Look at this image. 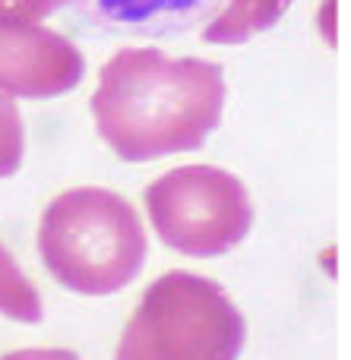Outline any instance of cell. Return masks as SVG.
Returning a JSON list of instances; mask_svg holds the SVG:
<instances>
[{
	"instance_id": "11",
	"label": "cell",
	"mask_w": 351,
	"mask_h": 360,
	"mask_svg": "<svg viewBox=\"0 0 351 360\" xmlns=\"http://www.w3.org/2000/svg\"><path fill=\"white\" fill-rule=\"evenodd\" d=\"M0 360H79V357L63 348H25V351H13V354Z\"/></svg>"
},
{
	"instance_id": "2",
	"label": "cell",
	"mask_w": 351,
	"mask_h": 360,
	"mask_svg": "<svg viewBox=\"0 0 351 360\" xmlns=\"http://www.w3.org/2000/svg\"><path fill=\"white\" fill-rule=\"evenodd\" d=\"M38 253L67 291L108 297L143 272L149 240L124 196L101 186H76L54 196L42 212Z\"/></svg>"
},
{
	"instance_id": "9",
	"label": "cell",
	"mask_w": 351,
	"mask_h": 360,
	"mask_svg": "<svg viewBox=\"0 0 351 360\" xmlns=\"http://www.w3.org/2000/svg\"><path fill=\"white\" fill-rule=\"evenodd\" d=\"M25 155V130L16 98L0 89V177H13L23 168Z\"/></svg>"
},
{
	"instance_id": "3",
	"label": "cell",
	"mask_w": 351,
	"mask_h": 360,
	"mask_svg": "<svg viewBox=\"0 0 351 360\" xmlns=\"http://www.w3.org/2000/svg\"><path fill=\"white\" fill-rule=\"evenodd\" d=\"M247 323L212 278L165 272L146 288L114 360H238Z\"/></svg>"
},
{
	"instance_id": "6",
	"label": "cell",
	"mask_w": 351,
	"mask_h": 360,
	"mask_svg": "<svg viewBox=\"0 0 351 360\" xmlns=\"http://www.w3.org/2000/svg\"><path fill=\"white\" fill-rule=\"evenodd\" d=\"M89 22L111 32L136 35H177L200 22L225 0H67Z\"/></svg>"
},
{
	"instance_id": "7",
	"label": "cell",
	"mask_w": 351,
	"mask_h": 360,
	"mask_svg": "<svg viewBox=\"0 0 351 360\" xmlns=\"http://www.w3.org/2000/svg\"><path fill=\"white\" fill-rule=\"evenodd\" d=\"M295 0H225L212 22L203 29V41L209 44H244L250 38L269 32L288 13Z\"/></svg>"
},
{
	"instance_id": "4",
	"label": "cell",
	"mask_w": 351,
	"mask_h": 360,
	"mask_svg": "<svg viewBox=\"0 0 351 360\" xmlns=\"http://www.w3.org/2000/svg\"><path fill=\"white\" fill-rule=\"evenodd\" d=\"M149 221L162 243L184 256L209 259L238 247L253 228V202L231 171L184 165L143 193Z\"/></svg>"
},
{
	"instance_id": "1",
	"label": "cell",
	"mask_w": 351,
	"mask_h": 360,
	"mask_svg": "<svg viewBox=\"0 0 351 360\" xmlns=\"http://www.w3.org/2000/svg\"><path fill=\"white\" fill-rule=\"evenodd\" d=\"M89 105L120 162H155L203 149L225 111V73L200 57L124 48L105 63Z\"/></svg>"
},
{
	"instance_id": "5",
	"label": "cell",
	"mask_w": 351,
	"mask_h": 360,
	"mask_svg": "<svg viewBox=\"0 0 351 360\" xmlns=\"http://www.w3.org/2000/svg\"><path fill=\"white\" fill-rule=\"evenodd\" d=\"M86 76V57L70 38L38 22L0 16V89L13 98H57Z\"/></svg>"
},
{
	"instance_id": "10",
	"label": "cell",
	"mask_w": 351,
	"mask_h": 360,
	"mask_svg": "<svg viewBox=\"0 0 351 360\" xmlns=\"http://www.w3.org/2000/svg\"><path fill=\"white\" fill-rule=\"evenodd\" d=\"M63 4H67V0H0V16L38 22V19L57 13Z\"/></svg>"
},
{
	"instance_id": "8",
	"label": "cell",
	"mask_w": 351,
	"mask_h": 360,
	"mask_svg": "<svg viewBox=\"0 0 351 360\" xmlns=\"http://www.w3.org/2000/svg\"><path fill=\"white\" fill-rule=\"evenodd\" d=\"M0 313L6 319H13V323H25V326L42 323L44 316L38 288L25 278V272L6 253L4 243H0Z\"/></svg>"
}]
</instances>
